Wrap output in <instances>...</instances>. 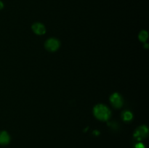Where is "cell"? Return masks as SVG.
I'll return each mask as SVG.
<instances>
[{
    "instance_id": "ba28073f",
    "label": "cell",
    "mask_w": 149,
    "mask_h": 148,
    "mask_svg": "<svg viewBox=\"0 0 149 148\" xmlns=\"http://www.w3.org/2000/svg\"><path fill=\"white\" fill-rule=\"evenodd\" d=\"M148 39V33L145 30H143L139 34V39L141 41H146Z\"/></svg>"
},
{
    "instance_id": "8992f818",
    "label": "cell",
    "mask_w": 149,
    "mask_h": 148,
    "mask_svg": "<svg viewBox=\"0 0 149 148\" xmlns=\"http://www.w3.org/2000/svg\"><path fill=\"white\" fill-rule=\"evenodd\" d=\"M10 136L6 131L0 132V145H5L10 142Z\"/></svg>"
},
{
    "instance_id": "7a4b0ae2",
    "label": "cell",
    "mask_w": 149,
    "mask_h": 148,
    "mask_svg": "<svg viewBox=\"0 0 149 148\" xmlns=\"http://www.w3.org/2000/svg\"><path fill=\"white\" fill-rule=\"evenodd\" d=\"M60 46V43L57 39H49L45 43V47L47 50L54 52L58 49Z\"/></svg>"
},
{
    "instance_id": "3957f363",
    "label": "cell",
    "mask_w": 149,
    "mask_h": 148,
    "mask_svg": "<svg viewBox=\"0 0 149 148\" xmlns=\"http://www.w3.org/2000/svg\"><path fill=\"white\" fill-rule=\"evenodd\" d=\"M147 134H148V129H147L146 126H142L137 129L135 134H134V136L138 140H141V139L146 137Z\"/></svg>"
},
{
    "instance_id": "52a82bcc",
    "label": "cell",
    "mask_w": 149,
    "mask_h": 148,
    "mask_svg": "<svg viewBox=\"0 0 149 148\" xmlns=\"http://www.w3.org/2000/svg\"><path fill=\"white\" fill-rule=\"evenodd\" d=\"M122 117H123V119L125 120H127V121H130V120H132V114L129 111H126L122 114Z\"/></svg>"
},
{
    "instance_id": "8fae6325",
    "label": "cell",
    "mask_w": 149,
    "mask_h": 148,
    "mask_svg": "<svg viewBox=\"0 0 149 148\" xmlns=\"http://www.w3.org/2000/svg\"><path fill=\"white\" fill-rule=\"evenodd\" d=\"M145 47H148V44H146V46H145Z\"/></svg>"
},
{
    "instance_id": "5b68a950",
    "label": "cell",
    "mask_w": 149,
    "mask_h": 148,
    "mask_svg": "<svg viewBox=\"0 0 149 148\" xmlns=\"http://www.w3.org/2000/svg\"><path fill=\"white\" fill-rule=\"evenodd\" d=\"M33 32L38 35H42L45 33V27L41 23H35L32 26Z\"/></svg>"
},
{
    "instance_id": "6da1fadb",
    "label": "cell",
    "mask_w": 149,
    "mask_h": 148,
    "mask_svg": "<svg viewBox=\"0 0 149 148\" xmlns=\"http://www.w3.org/2000/svg\"><path fill=\"white\" fill-rule=\"evenodd\" d=\"M110 110L103 104H97L94 108V115L100 120H107L110 117Z\"/></svg>"
},
{
    "instance_id": "277c9868",
    "label": "cell",
    "mask_w": 149,
    "mask_h": 148,
    "mask_svg": "<svg viewBox=\"0 0 149 148\" xmlns=\"http://www.w3.org/2000/svg\"><path fill=\"white\" fill-rule=\"evenodd\" d=\"M110 100L112 104L115 107H117V108L122 107V104H123V100H122V97L119 94H117V93H115V94H112Z\"/></svg>"
},
{
    "instance_id": "30bf717a",
    "label": "cell",
    "mask_w": 149,
    "mask_h": 148,
    "mask_svg": "<svg viewBox=\"0 0 149 148\" xmlns=\"http://www.w3.org/2000/svg\"><path fill=\"white\" fill-rule=\"evenodd\" d=\"M3 7V3L0 1V9H1Z\"/></svg>"
},
{
    "instance_id": "9c48e42d",
    "label": "cell",
    "mask_w": 149,
    "mask_h": 148,
    "mask_svg": "<svg viewBox=\"0 0 149 148\" xmlns=\"http://www.w3.org/2000/svg\"><path fill=\"white\" fill-rule=\"evenodd\" d=\"M135 148H145V147H144V145L143 144L139 143L135 145Z\"/></svg>"
}]
</instances>
